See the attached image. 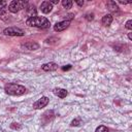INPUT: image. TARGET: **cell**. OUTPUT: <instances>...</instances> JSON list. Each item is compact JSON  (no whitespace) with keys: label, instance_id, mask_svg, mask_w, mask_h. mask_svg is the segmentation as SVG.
Wrapping results in <instances>:
<instances>
[{"label":"cell","instance_id":"cell-8","mask_svg":"<svg viewBox=\"0 0 132 132\" xmlns=\"http://www.w3.org/2000/svg\"><path fill=\"white\" fill-rule=\"evenodd\" d=\"M41 68H42V70H44V71H55V70L58 69V65H57L56 63H54V62H50V63L43 64V65L41 66Z\"/></svg>","mask_w":132,"mask_h":132},{"label":"cell","instance_id":"cell-1","mask_svg":"<svg viewBox=\"0 0 132 132\" xmlns=\"http://www.w3.org/2000/svg\"><path fill=\"white\" fill-rule=\"evenodd\" d=\"M26 25L30 26V27H36V28H41V29H45L48 28L51 26L50 21L44 18V16H31L26 21Z\"/></svg>","mask_w":132,"mask_h":132},{"label":"cell","instance_id":"cell-15","mask_svg":"<svg viewBox=\"0 0 132 132\" xmlns=\"http://www.w3.org/2000/svg\"><path fill=\"white\" fill-rule=\"evenodd\" d=\"M80 124H81V120H80V118H76V119L72 120L71 123H70V125H71L72 127H77V126H79Z\"/></svg>","mask_w":132,"mask_h":132},{"label":"cell","instance_id":"cell-9","mask_svg":"<svg viewBox=\"0 0 132 132\" xmlns=\"http://www.w3.org/2000/svg\"><path fill=\"white\" fill-rule=\"evenodd\" d=\"M22 47H25L29 51H35L39 48V44L37 42H33V41H28L24 44H22Z\"/></svg>","mask_w":132,"mask_h":132},{"label":"cell","instance_id":"cell-18","mask_svg":"<svg viewBox=\"0 0 132 132\" xmlns=\"http://www.w3.org/2000/svg\"><path fill=\"white\" fill-rule=\"evenodd\" d=\"M10 128H12V129H18V130H20L21 128H22V126L19 124V123H11L10 124Z\"/></svg>","mask_w":132,"mask_h":132},{"label":"cell","instance_id":"cell-23","mask_svg":"<svg viewBox=\"0 0 132 132\" xmlns=\"http://www.w3.org/2000/svg\"><path fill=\"white\" fill-rule=\"evenodd\" d=\"M52 4H58V2H59V0H52V1H50Z\"/></svg>","mask_w":132,"mask_h":132},{"label":"cell","instance_id":"cell-7","mask_svg":"<svg viewBox=\"0 0 132 132\" xmlns=\"http://www.w3.org/2000/svg\"><path fill=\"white\" fill-rule=\"evenodd\" d=\"M52 9H53V4L50 1H43L40 4V10L43 13H48L52 11Z\"/></svg>","mask_w":132,"mask_h":132},{"label":"cell","instance_id":"cell-14","mask_svg":"<svg viewBox=\"0 0 132 132\" xmlns=\"http://www.w3.org/2000/svg\"><path fill=\"white\" fill-rule=\"evenodd\" d=\"M62 5H63L64 8L69 9V8L72 7V1H71V0H63V1H62Z\"/></svg>","mask_w":132,"mask_h":132},{"label":"cell","instance_id":"cell-13","mask_svg":"<svg viewBox=\"0 0 132 132\" xmlns=\"http://www.w3.org/2000/svg\"><path fill=\"white\" fill-rule=\"evenodd\" d=\"M106 6H107V8H108L110 11H112V12L119 11V6L117 5V3H116L114 1H108V2L106 3Z\"/></svg>","mask_w":132,"mask_h":132},{"label":"cell","instance_id":"cell-20","mask_svg":"<svg viewBox=\"0 0 132 132\" xmlns=\"http://www.w3.org/2000/svg\"><path fill=\"white\" fill-rule=\"evenodd\" d=\"M93 19H94V13H87V14H86V20H87V21L90 22V21H92Z\"/></svg>","mask_w":132,"mask_h":132},{"label":"cell","instance_id":"cell-22","mask_svg":"<svg viewBox=\"0 0 132 132\" xmlns=\"http://www.w3.org/2000/svg\"><path fill=\"white\" fill-rule=\"evenodd\" d=\"M75 3H76L78 6H82V5H84V1H78V0H76Z\"/></svg>","mask_w":132,"mask_h":132},{"label":"cell","instance_id":"cell-17","mask_svg":"<svg viewBox=\"0 0 132 132\" xmlns=\"http://www.w3.org/2000/svg\"><path fill=\"white\" fill-rule=\"evenodd\" d=\"M27 9H28V13H29V18H31V16H33V14L32 13H36V9H35V7H34V5L32 6V7H27Z\"/></svg>","mask_w":132,"mask_h":132},{"label":"cell","instance_id":"cell-4","mask_svg":"<svg viewBox=\"0 0 132 132\" xmlns=\"http://www.w3.org/2000/svg\"><path fill=\"white\" fill-rule=\"evenodd\" d=\"M3 34L8 35V36H24L25 32L22 29L16 28V27H8L3 30Z\"/></svg>","mask_w":132,"mask_h":132},{"label":"cell","instance_id":"cell-12","mask_svg":"<svg viewBox=\"0 0 132 132\" xmlns=\"http://www.w3.org/2000/svg\"><path fill=\"white\" fill-rule=\"evenodd\" d=\"M112 15L111 14H105L103 18H102V20H101V23H102V25L103 26H109L111 23H112Z\"/></svg>","mask_w":132,"mask_h":132},{"label":"cell","instance_id":"cell-19","mask_svg":"<svg viewBox=\"0 0 132 132\" xmlns=\"http://www.w3.org/2000/svg\"><path fill=\"white\" fill-rule=\"evenodd\" d=\"M125 27H126L128 30H132V20H129V21H127V23H126Z\"/></svg>","mask_w":132,"mask_h":132},{"label":"cell","instance_id":"cell-21","mask_svg":"<svg viewBox=\"0 0 132 132\" xmlns=\"http://www.w3.org/2000/svg\"><path fill=\"white\" fill-rule=\"evenodd\" d=\"M71 68H72V66H71L70 64H68V65L63 66V67H62V70H63V71H67V70H69V69H71Z\"/></svg>","mask_w":132,"mask_h":132},{"label":"cell","instance_id":"cell-5","mask_svg":"<svg viewBox=\"0 0 132 132\" xmlns=\"http://www.w3.org/2000/svg\"><path fill=\"white\" fill-rule=\"evenodd\" d=\"M48 102H50V99L46 96H42L36 102L33 103V108H35V109H41V108L45 107L48 104Z\"/></svg>","mask_w":132,"mask_h":132},{"label":"cell","instance_id":"cell-3","mask_svg":"<svg viewBox=\"0 0 132 132\" xmlns=\"http://www.w3.org/2000/svg\"><path fill=\"white\" fill-rule=\"evenodd\" d=\"M28 7V2L27 1H16L13 0L9 3L8 5V10L12 13H16L20 9H24Z\"/></svg>","mask_w":132,"mask_h":132},{"label":"cell","instance_id":"cell-11","mask_svg":"<svg viewBox=\"0 0 132 132\" xmlns=\"http://www.w3.org/2000/svg\"><path fill=\"white\" fill-rule=\"evenodd\" d=\"M55 118V113L53 110H46L43 114H42V120L44 121V123H48L50 121H52Z\"/></svg>","mask_w":132,"mask_h":132},{"label":"cell","instance_id":"cell-2","mask_svg":"<svg viewBox=\"0 0 132 132\" xmlns=\"http://www.w3.org/2000/svg\"><path fill=\"white\" fill-rule=\"evenodd\" d=\"M4 91L6 94L11 96H21L26 93V88L22 85H18L14 82H8L4 87Z\"/></svg>","mask_w":132,"mask_h":132},{"label":"cell","instance_id":"cell-16","mask_svg":"<svg viewBox=\"0 0 132 132\" xmlns=\"http://www.w3.org/2000/svg\"><path fill=\"white\" fill-rule=\"evenodd\" d=\"M95 132H108V129H107V127L101 125V126H99V127L96 128Z\"/></svg>","mask_w":132,"mask_h":132},{"label":"cell","instance_id":"cell-6","mask_svg":"<svg viewBox=\"0 0 132 132\" xmlns=\"http://www.w3.org/2000/svg\"><path fill=\"white\" fill-rule=\"evenodd\" d=\"M69 25H70V21H68V20H65V21H62V22H58V23L55 24L54 30L56 32H62L65 29H67L69 27Z\"/></svg>","mask_w":132,"mask_h":132},{"label":"cell","instance_id":"cell-24","mask_svg":"<svg viewBox=\"0 0 132 132\" xmlns=\"http://www.w3.org/2000/svg\"><path fill=\"white\" fill-rule=\"evenodd\" d=\"M128 38H129L130 40L132 39V33H129V34H128Z\"/></svg>","mask_w":132,"mask_h":132},{"label":"cell","instance_id":"cell-10","mask_svg":"<svg viewBox=\"0 0 132 132\" xmlns=\"http://www.w3.org/2000/svg\"><path fill=\"white\" fill-rule=\"evenodd\" d=\"M53 93L56 96H58L59 98H65L67 96V94H68V92L65 89H62V88H56V89H54L53 90Z\"/></svg>","mask_w":132,"mask_h":132}]
</instances>
